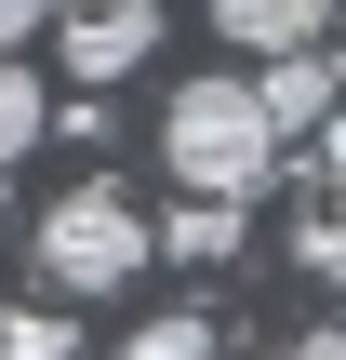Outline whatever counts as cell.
I'll use <instances>...</instances> for the list:
<instances>
[{
    "label": "cell",
    "mask_w": 346,
    "mask_h": 360,
    "mask_svg": "<svg viewBox=\"0 0 346 360\" xmlns=\"http://www.w3.org/2000/svg\"><path fill=\"white\" fill-rule=\"evenodd\" d=\"M27 267H40L53 294H133V281H147V214H133V187H120V174L53 187V214L27 227Z\"/></svg>",
    "instance_id": "obj_2"
},
{
    "label": "cell",
    "mask_w": 346,
    "mask_h": 360,
    "mask_svg": "<svg viewBox=\"0 0 346 360\" xmlns=\"http://www.w3.org/2000/svg\"><path fill=\"white\" fill-rule=\"evenodd\" d=\"M147 254H187V267H227V254H240V200H173V214L147 227Z\"/></svg>",
    "instance_id": "obj_6"
},
{
    "label": "cell",
    "mask_w": 346,
    "mask_h": 360,
    "mask_svg": "<svg viewBox=\"0 0 346 360\" xmlns=\"http://www.w3.org/2000/svg\"><path fill=\"white\" fill-rule=\"evenodd\" d=\"M280 160H293V134L253 107V80H240V67L173 80V107H160V174H173L187 200H267V187H280Z\"/></svg>",
    "instance_id": "obj_1"
},
{
    "label": "cell",
    "mask_w": 346,
    "mask_h": 360,
    "mask_svg": "<svg viewBox=\"0 0 346 360\" xmlns=\"http://www.w3.org/2000/svg\"><path fill=\"white\" fill-rule=\"evenodd\" d=\"M280 360H346V347H333V334H307V347H280Z\"/></svg>",
    "instance_id": "obj_12"
},
{
    "label": "cell",
    "mask_w": 346,
    "mask_h": 360,
    "mask_svg": "<svg viewBox=\"0 0 346 360\" xmlns=\"http://www.w3.org/2000/svg\"><path fill=\"white\" fill-rule=\"evenodd\" d=\"M293 267L333 281V187H307V214H293Z\"/></svg>",
    "instance_id": "obj_10"
},
{
    "label": "cell",
    "mask_w": 346,
    "mask_h": 360,
    "mask_svg": "<svg viewBox=\"0 0 346 360\" xmlns=\"http://www.w3.org/2000/svg\"><path fill=\"white\" fill-rule=\"evenodd\" d=\"M0 360H80L67 307H13V321H0Z\"/></svg>",
    "instance_id": "obj_8"
},
{
    "label": "cell",
    "mask_w": 346,
    "mask_h": 360,
    "mask_svg": "<svg viewBox=\"0 0 346 360\" xmlns=\"http://www.w3.org/2000/svg\"><path fill=\"white\" fill-rule=\"evenodd\" d=\"M40 134H53V94H40V80H27V67L0 53V174H13V160H27Z\"/></svg>",
    "instance_id": "obj_7"
},
{
    "label": "cell",
    "mask_w": 346,
    "mask_h": 360,
    "mask_svg": "<svg viewBox=\"0 0 346 360\" xmlns=\"http://www.w3.org/2000/svg\"><path fill=\"white\" fill-rule=\"evenodd\" d=\"M120 360H213V321H187V307H173V321H147Z\"/></svg>",
    "instance_id": "obj_9"
},
{
    "label": "cell",
    "mask_w": 346,
    "mask_h": 360,
    "mask_svg": "<svg viewBox=\"0 0 346 360\" xmlns=\"http://www.w3.org/2000/svg\"><path fill=\"white\" fill-rule=\"evenodd\" d=\"M333 27V0H213V40L227 53H307Z\"/></svg>",
    "instance_id": "obj_4"
},
{
    "label": "cell",
    "mask_w": 346,
    "mask_h": 360,
    "mask_svg": "<svg viewBox=\"0 0 346 360\" xmlns=\"http://www.w3.org/2000/svg\"><path fill=\"white\" fill-rule=\"evenodd\" d=\"M53 0H0V53H27V27H40Z\"/></svg>",
    "instance_id": "obj_11"
},
{
    "label": "cell",
    "mask_w": 346,
    "mask_h": 360,
    "mask_svg": "<svg viewBox=\"0 0 346 360\" xmlns=\"http://www.w3.org/2000/svg\"><path fill=\"white\" fill-rule=\"evenodd\" d=\"M53 67L67 80H133V67H160V0H67L53 13Z\"/></svg>",
    "instance_id": "obj_3"
},
{
    "label": "cell",
    "mask_w": 346,
    "mask_h": 360,
    "mask_svg": "<svg viewBox=\"0 0 346 360\" xmlns=\"http://www.w3.org/2000/svg\"><path fill=\"white\" fill-rule=\"evenodd\" d=\"M253 107H267L280 134H320V107H333V53H320V40H307V53H267Z\"/></svg>",
    "instance_id": "obj_5"
}]
</instances>
